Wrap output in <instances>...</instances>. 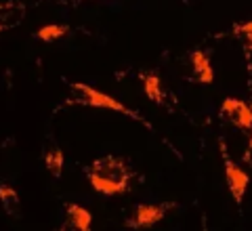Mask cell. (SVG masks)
Here are the masks:
<instances>
[{"label":"cell","instance_id":"1","mask_svg":"<svg viewBox=\"0 0 252 231\" xmlns=\"http://www.w3.org/2000/svg\"><path fill=\"white\" fill-rule=\"evenodd\" d=\"M86 179H89L91 187L97 194L103 196H120L126 194L130 187V166L126 164L122 158L118 156H101L97 160H93V164L86 166Z\"/></svg>","mask_w":252,"mask_h":231},{"label":"cell","instance_id":"2","mask_svg":"<svg viewBox=\"0 0 252 231\" xmlns=\"http://www.w3.org/2000/svg\"><path fill=\"white\" fill-rule=\"evenodd\" d=\"M69 99L78 105H84V107H97V109H109V111H118V114H126V116H132V118H139L135 111H130L128 107L120 103L118 99L109 97V95L101 93L93 86L84 84V82H69Z\"/></svg>","mask_w":252,"mask_h":231},{"label":"cell","instance_id":"3","mask_svg":"<svg viewBox=\"0 0 252 231\" xmlns=\"http://www.w3.org/2000/svg\"><path fill=\"white\" fill-rule=\"evenodd\" d=\"M175 204H137L130 219L126 221L128 229H152L158 225Z\"/></svg>","mask_w":252,"mask_h":231},{"label":"cell","instance_id":"4","mask_svg":"<svg viewBox=\"0 0 252 231\" xmlns=\"http://www.w3.org/2000/svg\"><path fill=\"white\" fill-rule=\"evenodd\" d=\"M223 168H225V179H227L229 194L233 198V202L240 206L244 202V196H246V189L250 185V174L244 170L238 162H233L231 158L225 154V149H223Z\"/></svg>","mask_w":252,"mask_h":231},{"label":"cell","instance_id":"5","mask_svg":"<svg viewBox=\"0 0 252 231\" xmlns=\"http://www.w3.org/2000/svg\"><path fill=\"white\" fill-rule=\"evenodd\" d=\"M220 116L227 118V122L240 131H250L252 129V103L227 97L220 103Z\"/></svg>","mask_w":252,"mask_h":231},{"label":"cell","instance_id":"6","mask_svg":"<svg viewBox=\"0 0 252 231\" xmlns=\"http://www.w3.org/2000/svg\"><path fill=\"white\" fill-rule=\"evenodd\" d=\"M26 4L19 0H0V34L19 28L26 19Z\"/></svg>","mask_w":252,"mask_h":231},{"label":"cell","instance_id":"7","mask_svg":"<svg viewBox=\"0 0 252 231\" xmlns=\"http://www.w3.org/2000/svg\"><path fill=\"white\" fill-rule=\"evenodd\" d=\"M189 61H191L195 80H198L200 84H212L215 82V69H212V63L208 59V55L202 49H195V51L189 53Z\"/></svg>","mask_w":252,"mask_h":231},{"label":"cell","instance_id":"8","mask_svg":"<svg viewBox=\"0 0 252 231\" xmlns=\"http://www.w3.org/2000/svg\"><path fill=\"white\" fill-rule=\"evenodd\" d=\"M93 214L80 204H65V229L91 231Z\"/></svg>","mask_w":252,"mask_h":231},{"label":"cell","instance_id":"9","mask_svg":"<svg viewBox=\"0 0 252 231\" xmlns=\"http://www.w3.org/2000/svg\"><path fill=\"white\" fill-rule=\"evenodd\" d=\"M0 204H2L4 212L9 214V217H17L19 214V204H21L19 194L11 185H6V183L0 185Z\"/></svg>","mask_w":252,"mask_h":231},{"label":"cell","instance_id":"10","mask_svg":"<svg viewBox=\"0 0 252 231\" xmlns=\"http://www.w3.org/2000/svg\"><path fill=\"white\" fill-rule=\"evenodd\" d=\"M143 93L149 101L158 103V105L164 103V86H162V80L156 74H147L143 78Z\"/></svg>","mask_w":252,"mask_h":231},{"label":"cell","instance_id":"11","mask_svg":"<svg viewBox=\"0 0 252 231\" xmlns=\"http://www.w3.org/2000/svg\"><path fill=\"white\" fill-rule=\"evenodd\" d=\"M67 32H69V28L63 26V23H49V26H42L40 30H36L34 36L40 42H55L63 36H67Z\"/></svg>","mask_w":252,"mask_h":231},{"label":"cell","instance_id":"12","mask_svg":"<svg viewBox=\"0 0 252 231\" xmlns=\"http://www.w3.org/2000/svg\"><path fill=\"white\" fill-rule=\"evenodd\" d=\"M63 164H65V156L59 147H51L44 156V168L49 170L53 177H61L63 172Z\"/></svg>","mask_w":252,"mask_h":231},{"label":"cell","instance_id":"13","mask_svg":"<svg viewBox=\"0 0 252 231\" xmlns=\"http://www.w3.org/2000/svg\"><path fill=\"white\" fill-rule=\"evenodd\" d=\"M233 34L246 44V49L252 51V21H244V23H235L233 26Z\"/></svg>","mask_w":252,"mask_h":231},{"label":"cell","instance_id":"14","mask_svg":"<svg viewBox=\"0 0 252 231\" xmlns=\"http://www.w3.org/2000/svg\"><path fill=\"white\" fill-rule=\"evenodd\" d=\"M248 156H252V129H250V139H248Z\"/></svg>","mask_w":252,"mask_h":231}]
</instances>
